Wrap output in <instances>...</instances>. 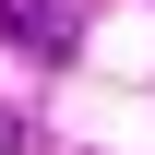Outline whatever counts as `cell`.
I'll return each instance as SVG.
<instances>
[{
	"label": "cell",
	"instance_id": "7a4b0ae2",
	"mask_svg": "<svg viewBox=\"0 0 155 155\" xmlns=\"http://www.w3.org/2000/svg\"><path fill=\"white\" fill-rule=\"evenodd\" d=\"M0 155H36V119H12V107H0Z\"/></svg>",
	"mask_w": 155,
	"mask_h": 155
},
{
	"label": "cell",
	"instance_id": "6da1fadb",
	"mask_svg": "<svg viewBox=\"0 0 155 155\" xmlns=\"http://www.w3.org/2000/svg\"><path fill=\"white\" fill-rule=\"evenodd\" d=\"M0 36H12V48H72V12H60V0H0Z\"/></svg>",
	"mask_w": 155,
	"mask_h": 155
}]
</instances>
